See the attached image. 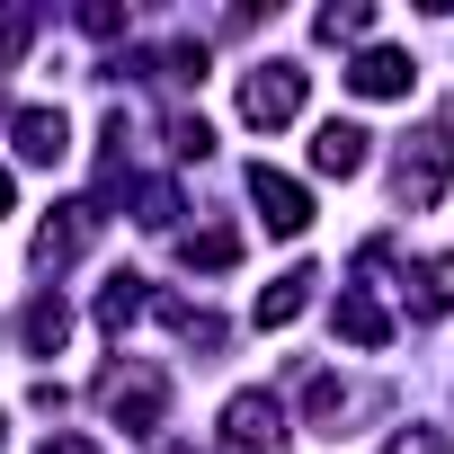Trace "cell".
<instances>
[{
	"label": "cell",
	"mask_w": 454,
	"mask_h": 454,
	"mask_svg": "<svg viewBox=\"0 0 454 454\" xmlns=\"http://www.w3.org/2000/svg\"><path fill=\"white\" fill-rule=\"evenodd\" d=\"M241 116L250 125H294L303 116V63H259L241 81Z\"/></svg>",
	"instance_id": "2"
},
{
	"label": "cell",
	"mask_w": 454,
	"mask_h": 454,
	"mask_svg": "<svg viewBox=\"0 0 454 454\" xmlns=\"http://www.w3.org/2000/svg\"><path fill=\"white\" fill-rule=\"evenodd\" d=\"M303 303H312V277L294 268V277H277V294H259V330H286Z\"/></svg>",
	"instance_id": "11"
},
{
	"label": "cell",
	"mask_w": 454,
	"mask_h": 454,
	"mask_svg": "<svg viewBox=\"0 0 454 454\" xmlns=\"http://www.w3.org/2000/svg\"><path fill=\"white\" fill-rule=\"evenodd\" d=\"M98 392H107V410H116V419H125L134 436H152V427H160V410H169L160 374H143V365H116V374H107Z\"/></svg>",
	"instance_id": "3"
},
{
	"label": "cell",
	"mask_w": 454,
	"mask_h": 454,
	"mask_svg": "<svg viewBox=\"0 0 454 454\" xmlns=\"http://www.w3.org/2000/svg\"><path fill=\"white\" fill-rule=\"evenodd\" d=\"M134 312H143V277H107V294H98V321H107V330H125Z\"/></svg>",
	"instance_id": "12"
},
{
	"label": "cell",
	"mask_w": 454,
	"mask_h": 454,
	"mask_svg": "<svg viewBox=\"0 0 454 454\" xmlns=\"http://www.w3.org/2000/svg\"><path fill=\"white\" fill-rule=\"evenodd\" d=\"M45 454H98L90 436H45Z\"/></svg>",
	"instance_id": "16"
},
{
	"label": "cell",
	"mask_w": 454,
	"mask_h": 454,
	"mask_svg": "<svg viewBox=\"0 0 454 454\" xmlns=\"http://www.w3.org/2000/svg\"><path fill=\"white\" fill-rule=\"evenodd\" d=\"M63 330H72V312H63L54 294H36V303L19 312V339H27V356H54V348H63Z\"/></svg>",
	"instance_id": "10"
},
{
	"label": "cell",
	"mask_w": 454,
	"mask_h": 454,
	"mask_svg": "<svg viewBox=\"0 0 454 454\" xmlns=\"http://www.w3.org/2000/svg\"><path fill=\"white\" fill-rule=\"evenodd\" d=\"M0 436H10V419H0Z\"/></svg>",
	"instance_id": "18"
},
{
	"label": "cell",
	"mask_w": 454,
	"mask_h": 454,
	"mask_svg": "<svg viewBox=\"0 0 454 454\" xmlns=\"http://www.w3.org/2000/svg\"><path fill=\"white\" fill-rule=\"evenodd\" d=\"M383 454H445V436H436V427H401Z\"/></svg>",
	"instance_id": "15"
},
{
	"label": "cell",
	"mask_w": 454,
	"mask_h": 454,
	"mask_svg": "<svg viewBox=\"0 0 454 454\" xmlns=\"http://www.w3.org/2000/svg\"><path fill=\"white\" fill-rule=\"evenodd\" d=\"M250 196H259V214H268V232H286V241H294L303 223H312V196H303L286 169H268V160L250 169Z\"/></svg>",
	"instance_id": "5"
},
{
	"label": "cell",
	"mask_w": 454,
	"mask_h": 454,
	"mask_svg": "<svg viewBox=\"0 0 454 454\" xmlns=\"http://www.w3.org/2000/svg\"><path fill=\"white\" fill-rule=\"evenodd\" d=\"M419 312H454V250L419 268Z\"/></svg>",
	"instance_id": "13"
},
{
	"label": "cell",
	"mask_w": 454,
	"mask_h": 454,
	"mask_svg": "<svg viewBox=\"0 0 454 454\" xmlns=\"http://www.w3.org/2000/svg\"><path fill=\"white\" fill-rule=\"evenodd\" d=\"M10 134H19V152H27V160H63V152H72L63 107H19V116H10Z\"/></svg>",
	"instance_id": "9"
},
{
	"label": "cell",
	"mask_w": 454,
	"mask_h": 454,
	"mask_svg": "<svg viewBox=\"0 0 454 454\" xmlns=\"http://www.w3.org/2000/svg\"><path fill=\"white\" fill-rule=\"evenodd\" d=\"M0 214H10V169H0Z\"/></svg>",
	"instance_id": "17"
},
{
	"label": "cell",
	"mask_w": 454,
	"mask_h": 454,
	"mask_svg": "<svg viewBox=\"0 0 454 454\" xmlns=\"http://www.w3.org/2000/svg\"><path fill=\"white\" fill-rule=\"evenodd\" d=\"M90 232H98V205H63V223L36 232V268H72L90 250Z\"/></svg>",
	"instance_id": "6"
},
{
	"label": "cell",
	"mask_w": 454,
	"mask_h": 454,
	"mask_svg": "<svg viewBox=\"0 0 454 454\" xmlns=\"http://www.w3.org/2000/svg\"><path fill=\"white\" fill-rule=\"evenodd\" d=\"M223 454H286V410L268 392H232V410H223Z\"/></svg>",
	"instance_id": "1"
},
{
	"label": "cell",
	"mask_w": 454,
	"mask_h": 454,
	"mask_svg": "<svg viewBox=\"0 0 454 454\" xmlns=\"http://www.w3.org/2000/svg\"><path fill=\"white\" fill-rule=\"evenodd\" d=\"M365 143H374L365 125H339V116H330V125L312 134V169H321V178H356V169H365Z\"/></svg>",
	"instance_id": "8"
},
{
	"label": "cell",
	"mask_w": 454,
	"mask_h": 454,
	"mask_svg": "<svg viewBox=\"0 0 454 454\" xmlns=\"http://www.w3.org/2000/svg\"><path fill=\"white\" fill-rule=\"evenodd\" d=\"M348 90H356V98H410V54H392V45L356 54V63H348Z\"/></svg>",
	"instance_id": "7"
},
{
	"label": "cell",
	"mask_w": 454,
	"mask_h": 454,
	"mask_svg": "<svg viewBox=\"0 0 454 454\" xmlns=\"http://www.w3.org/2000/svg\"><path fill=\"white\" fill-rule=\"evenodd\" d=\"M365 27H374L365 10H321V36H330V45H339V36H365Z\"/></svg>",
	"instance_id": "14"
},
{
	"label": "cell",
	"mask_w": 454,
	"mask_h": 454,
	"mask_svg": "<svg viewBox=\"0 0 454 454\" xmlns=\"http://www.w3.org/2000/svg\"><path fill=\"white\" fill-rule=\"evenodd\" d=\"M445 169H454V143L427 125V134H419V152H401V205H410V214H419V205H436V196H445Z\"/></svg>",
	"instance_id": "4"
}]
</instances>
